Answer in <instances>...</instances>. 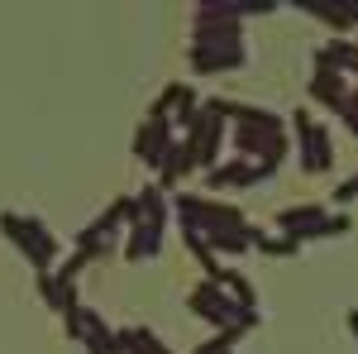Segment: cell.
I'll use <instances>...</instances> for the list:
<instances>
[{
	"instance_id": "obj_1",
	"label": "cell",
	"mask_w": 358,
	"mask_h": 354,
	"mask_svg": "<svg viewBox=\"0 0 358 354\" xmlns=\"http://www.w3.org/2000/svg\"><path fill=\"white\" fill-rule=\"evenodd\" d=\"M354 330H358V311H354Z\"/></svg>"
}]
</instances>
